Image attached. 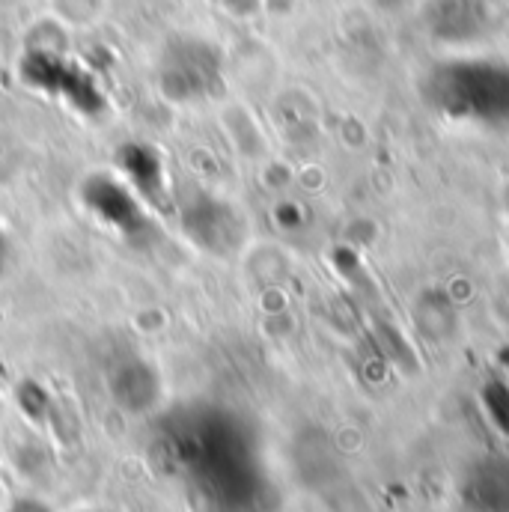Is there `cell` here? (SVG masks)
Instances as JSON below:
<instances>
[{
	"label": "cell",
	"mask_w": 509,
	"mask_h": 512,
	"mask_svg": "<svg viewBox=\"0 0 509 512\" xmlns=\"http://www.w3.org/2000/svg\"><path fill=\"white\" fill-rule=\"evenodd\" d=\"M117 164L126 173V182L140 194L143 203H155L167 188V173H164V161L155 149L140 146V143H126L117 152Z\"/></svg>",
	"instance_id": "3"
},
{
	"label": "cell",
	"mask_w": 509,
	"mask_h": 512,
	"mask_svg": "<svg viewBox=\"0 0 509 512\" xmlns=\"http://www.w3.org/2000/svg\"><path fill=\"white\" fill-rule=\"evenodd\" d=\"M81 197L90 215L108 224L111 230L123 236H137L140 230H146L143 200L120 176H111V173L90 176L81 188Z\"/></svg>",
	"instance_id": "2"
},
{
	"label": "cell",
	"mask_w": 509,
	"mask_h": 512,
	"mask_svg": "<svg viewBox=\"0 0 509 512\" xmlns=\"http://www.w3.org/2000/svg\"><path fill=\"white\" fill-rule=\"evenodd\" d=\"M182 230L185 236L200 245L203 251L218 256H227L242 245V221L233 206H227L218 197L197 194L185 209H182Z\"/></svg>",
	"instance_id": "1"
},
{
	"label": "cell",
	"mask_w": 509,
	"mask_h": 512,
	"mask_svg": "<svg viewBox=\"0 0 509 512\" xmlns=\"http://www.w3.org/2000/svg\"><path fill=\"white\" fill-rule=\"evenodd\" d=\"M6 262H9V239H6V233L0 230V274L6 271Z\"/></svg>",
	"instance_id": "4"
}]
</instances>
